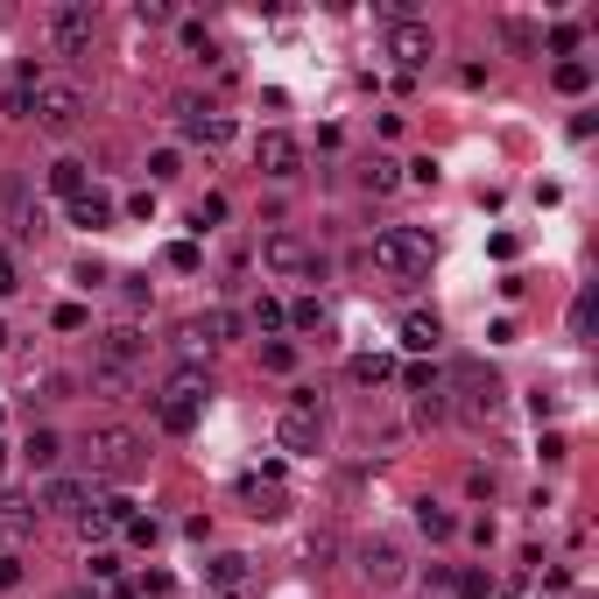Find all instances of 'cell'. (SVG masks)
Segmentation results:
<instances>
[{
	"label": "cell",
	"instance_id": "obj_34",
	"mask_svg": "<svg viewBox=\"0 0 599 599\" xmlns=\"http://www.w3.org/2000/svg\"><path fill=\"white\" fill-rule=\"evenodd\" d=\"M134 22H142V28H162V22H176V8H170V0H134Z\"/></svg>",
	"mask_w": 599,
	"mask_h": 599
},
{
	"label": "cell",
	"instance_id": "obj_4",
	"mask_svg": "<svg viewBox=\"0 0 599 599\" xmlns=\"http://www.w3.org/2000/svg\"><path fill=\"white\" fill-rule=\"evenodd\" d=\"M276 444H282V452H296V459L325 452V402L310 395V388H296L290 409L276 416Z\"/></svg>",
	"mask_w": 599,
	"mask_h": 599
},
{
	"label": "cell",
	"instance_id": "obj_45",
	"mask_svg": "<svg viewBox=\"0 0 599 599\" xmlns=\"http://www.w3.org/2000/svg\"><path fill=\"white\" fill-rule=\"evenodd\" d=\"M57 599H99L93 586H71V592H57Z\"/></svg>",
	"mask_w": 599,
	"mask_h": 599
},
{
	"label": "cell",
	"instance_id": "obj_14",
	"mask_svg": "<svg viewBox=\"0 0 599 599\" xmlns=\"http://www.w3.org/2000/svg\"><path fill=\"white\" fill-rule=\"evenodd\" d=\"M148 353V339L134 332V325H113V332H99V367H113V374H134V359Z\"/></svg>",
	"mask_w": 599,
	"mask_h": 599
},
{
	"label": "cell",
	"instance_id": "obj_44",
	"mask_svg": "<svg viewBox=\"0 0 599 599\" xmlns=\"http://www.w3.org/2000/svg\"><path fill=\"white\" fill-rule=\"evenodd\" d=\"M0 586H22V558L14 550H0Z\"/></svg>",
	"mask_w": 599,
	"mask_h": 599
},
{
	"label": "cell",
	"instance_id": "obj_15",
	"mask_svg": "<svg viewBox=\"0 0 599 599\" xmlns=\"http://www.w3.org/2000/svg\"><path fill=\"white\" fill-rule=\"evenodd\" d=\"M85 501H93V487H85V479H42V493H36V508H50V515H71L78 522L85 515Z\"/></svg>",
	"mask_w": 599,
	"mask_h": 599
},
{
	"label": "cell",
	"instance_id": "obj_37",
	"mask_svg": "<svg viewBox=\"0 0 599 599\" xmlns=\"http://www.w3.org/2000/svg\"><path fill=\"white\" fill-rule=\"evenodd\" d=\"M176 36H184V50H191V57H212V28H205V22H184Z\"/></svg>",
	"mask_w": 599,
	"mask_h": 599
},
{
	"label": "cell",
	"instance_id": "obj_33",
	"mask_svg": "<svg viewBox=\"0 0 599 599\" xmlns=\"http://www.w3.org/2000/svg\"><path fill=\"white\" fill-rule=\"evenodd\" d=\"M261 367H268V374H290V367H296V346H290V339H268V346H261Z\"/></svg>",
	"mask_w": 599,
	"mask_h": 599
},
{
	"label": "cell",
	"instance_id": "obj_5",
	"mask_svg": "<svg viewBox=\"0 0 599 599\" xmlns=\"http://www.w3.org/2000/svg\"><path fill=\"white\" fill-rule=\"evenodd\" d=\"M36 134H78V120H85V85L78 78H42V93H36Z\"/></svg>",
	"mask_w": 599,
	"mask_h": 599
},
{
	"label": "cell",
	"instance_id": "obj_19",
	"mask_svg": "<svg viewBox=\"0 0 599 599\" xmlns=\"http://www.w3.org/2000/svg\"><path fill=\"white\" fill-rule=\"evenodd\" d=\"M22 459H28V473H57L64 438H57V430H28V438H22Z\"/></svg>",
	"mask_w": 599,
	"mask_h": 599
},
{
	"label": "cell",
	"instance_id": "obj_25",
	"mask_svg": "<svg viewBox=\"0 0 599 599\" xmlns=\"http://www.w3.org/2000/svg\"><path fill=\"white\" fill-rule=\"evenodd\" d=\"M50 191H57V198H78V191H93V184H85V162L78 156H64V162H50Z\"/></svg>",
	"mask_w": 599,
	"mask_h": 599
},
{
	"label": "cell",
	"instance_id": "obj_11",
	"mask_svg": "<svg viewBox=\"0 0 599 599\" xmlns=\"http://www.w3.org/2000/svg\"><path fill=\"white\" fill-rule=\"evenodd\" d=\"M42 78H50V71H42L36 57H22V64L8 71V85H0V113H8V120H28V113H36V93H42Z\"/></svg>",
	"mask_w": 599,
	"mask_h": 599
},
{
	"label": "cell",
	"instance_id": "obj_8",
	"mask_svg": "<svg viewBox=\"0 0 599 599\" xmlns=\"http://www.w3.org/2000/svg\"><path fill=\"white\" fill-rule=\"evenodd\" d=\"M254 170L276 176V184H290V176L304 170V142H296V134H282V127L254 134Z\"/></svg>",
	"mask_w": 599,
	"mask_h": 599
},
{
	"label": "cell",
	"instance_id": "obj_36",
	"mask_svg": "<svg viewBox=\"0 0 599 599\" xmlns=\"http://www.w3.org/2000/svg\"><path fill=\"white\" fill-rule=\"evenodd\" d=\"M452 586H459V599H493V578L487 572H459Z\"/></svg>",
	"mask_w": 599,
	"mask_h": 599
},
{
	"label": "cell",
	"instance_id": "obj_41",
	"mask_svg": "<svg viewBox=\"0 0 599 599\" xmlns=\"http://www.w3.org/2000/svg\"><path fill=\"white\" fill-rule=\"evenodd\" d=\"M22 290V268H14V254H0V296Z\"/></svg>",
	"mask_w": 599,
	"mask_h": 599
},
{
	"label": "cell",
	"instance_id": "obj_16",
	"mask_svg": "<svg viewBox=\"0 0 599 599\" xmlns=\"http://www.w3.org/2000/svg\"><path fill=\"white\" fill-rule=\"evenodd\" d=\"M162 395H170V402H184V409H205V402H212V374H198V367H176Z\"/></svg>",
	"mask_w": 599,
	"mask_h": 599
},
{
	"label": "cell",
	"instance_id": "obj_23",
	"mask_svg": "<svg viewBox=\"0 0 599 599\" xmlns=\"http://www.w3.org/2000/svg\"><path fill=\"white\" fill-rule=\"evenodd\" d=\"M438 339H444L438 318H424V310H409V318H402V346H409V353H430Z\"/></svg>",
	"mask_w": 599,
	"mask_h": 599
},
{
	"label": "cell",
	"instance_id": "obj_35",
	"mask_svg": "<svg viewBox=\"0 0 599 599\" xmlns=\"http://www.w3.org/2000/svg\"><path fill=\"white\" fill-rule=\"evenodd\" d=\"M572 339H578V346L592 339V290H578V304H572Z\"/></svg>",
	"mask_w": 599,
	"mask_h": 599
},
{
	"label": "cell",
	"instance_id": "obj_22",
	"mask_svg": "<svg viewBox=\"0 0 599 599\" xmlns=\"http://www.w3.org/2000/svg\"><path fill=\"white\" fill-rule=\"evenodd\" d=\"M359 184L374 191V198H388V191H402V162H388V156H374V162H359Z\"/></svg>",
	"mask_w": 599,
	"mask_h": 599
},
{
	"label": "cell",
	"instance_id": "obj_26",
	"mask_svg": "<svg viewBox=\"0 0 599 599\" xmlns=\"http://www.w3.org/2000/svg\"><path fill=\"white\" fill-rule=\"evenodd\" d=\"M205 578H212V586H219V592H233V586H240V578H247V558H240V550H219V558H212V564H205Z\"/></svg>",
	"mask_w": 599,
	"mask_h": 599
},
{
	"label": "cell",
	"instance_id": "obj_38",
	"mask_svg": "<svg viewBox=\"0 0 599 599\" xmlns=\"http://www.w3.org/2000/svg\"><path fill=\"white\" fill-rule=\"evenodd\" d=\"M578 50V22H558L550 28V57H572Z\"/></svg>",
	"mask_w": 599,
	"mask_h": 599
},
{
	"label": "cell",
	"instance_id": "obj_17",
	"mask_svg": "<svg viewBox=\"0 0 599 599\" xmlns=\"http://www.w3.org/2000/svg\"><path fill=\"white\" fill-rule=\"evenodd\" d=\"M71 227H85V233L113 227V198L107 191H78V198H71Z\"/></svg>",
	"mask_w": 599,
	"mask_h": 599
},
{
	"label": "cell",
	"instance_id": "obj_43",
	"mask_svg": "<svg viewBox=\"0 0 599 599\" xmlns=\"http://www.w3.org/2000/svg\"><path fill=\"white\" fill-rule=\"evenodd\" d=\"M219 219H227V198H219V191H212V198L198 205V227H219Z\"/></svg>",
	"mask_w": 599,
	"mask_h": 599
},
{
	"label": "cell",
	"instance_id": "obj_10",
	"mask_svg": "<svg viewBox=\"0 0 599 599\" xmlns=\"http://www.w3.org/2000/svg\"><path fill=\"white\" fill-rule=\"evenodd\" d=\"M261 268H276V276H310V268H318V254H310V240H304V233L276 227V233L261 240Z\"/></svg>",
	"mask_w": 599,
	"mask_h": 599
},
{
	"label": "cell",
	"instance_id": "obj_18",
	"mask_svg": "<svg viewBox=\"0 0 599 599\" xmlns=\"http://www.w3.org/2000/svg\"><path fill=\"white\" fill-rule=\"evenodd\" d=\"M247 332V318H240V310H205V325H191V339H212V346H233V339Z\"/></svg>",
	"mask_w": 599,
	"mask_h": 599
},
{
	"label": "cell",
	"instance_id": "obj_13",
	"mask_svg": "<svg viewBox=\"0 0 599 599\" xmlns=\"http://www.w3.org/2000/svg\"><path fill=\"white\" fill-rule=\"evenodd\" d=\"M353 558H359V578H367V586H395L402 578V543L395 536H367Z\"/></svg>",
	"mask_w": 599,
	"mask_h": 599
},
{
	"label": "cell",
	"instance_id": "obj_24",
	"mask_svg": "<svg viewBox=\"0 0 599 599\" xmlns=\"http://www.w3.org/2000/svg\"><path fill=\"white\" fill-rule=\"evenodd\" d=\"M416 529H424L430 543H444V536H459V515H452V508H438V501H416Z\"/></svg>",
	"mask_w": 599,
	"mask_h": 599
},
{
	"label": "cell",
	"instance_id": "obj_3",
	"mask_svg": "<svg viewBox=\"0 0 599 599\" xmlns=\"http://www.w3.org/2000/svg\"><path fill=\"white\" fill-rule=\"evenodd\" d=\"M430 233L424 227H388V233H374V268L381 276H395V282H424L430 276Z\"/></svg>",
	"mask_w": 599,
	"mask_h": 599
},
{
	"label": "cell",
	"instance_id": "obj_40",
	"mask_svg": "<svg viewBox=\"0 0 599 599\" xmlns=\"http://www.w3.org/2000/svg\"><path fill=\"white\" fill-rule=\"evenodd\" d=\"M50 325H57V332H85V304H57Z\"/></svg>",
	"mask_w": 599,
	"mask_h": 599
},
{
	"label": "cell",
	"instance_id": "obj_32",
	"mask_svg": "<svg viewBox=\"0 0 599 599\" xmlns=\"http://www.w3.org/2000/svg\"><path fill=\"white\" fill-rule=\"evenodd\" d=\"M290 325H296V332H325V304H318V296L290 304Z\"/></svg>",
	"mask_w": 599,
	"mask_h": 599
},
{
	"label": "cell",
	"instance_id": "obj_28",
	"mask_svg": "<svg viewBox=\"0 0 599 599\" xmlns=\"http://www.w3.org/2000/svg\"><path fill=\"white\" fill-rule=\"evenodd\" d=\"M176 176H184V156H176V148H156V156H148V184H176Z\"/></svg>",
	"mask_w": 599,
	"mask_h": 599
},
{
	"label": "cell",
	"instance_id": "obj_29",
	"mask_svg": "<svg viewBox=\"0 0 599 599\" xmlns=\"http://www.w3.org/2000/svg\"><path fill=\"white\" fill-rule=\"evenodd\" d=\"M156 416H162V430H176V438L198 424V409H184V402H170V395H156Z\"/></svg>",
	"mask_w": 599,
	"mask_h": 599
},
{
	"label": "cell",
	"instance_id": "obj_48",
	"mask_svg": "<svg viewBox=\"0 0 599 599\" xmlns=\"http://www.w3.org/2000/svg\"><path fill=\"white\" fill-rule=\"evenodd\" d=\"M0 473H8V444H0Z\"/></svg>",
	"mask_w": 599,
	"mask_h": 599
},
{
	"label": "cell",
	"instance_id": "obj_12",
	"mask_svg": "<svg viewBox=\"0 0 599 599\" xmlns=\"http://www.w3.org/2000/svg\"><path fill=\"white\" fill-rule=\"evenodd\" d=\"M402 388L416 395V416H424V424H444V416H452V402H444V374H438V367H424V359H416V367L402 374Z\"/></svg>",
	"mask_w": 599,
	"mask_h": 599
},
{
	"label": "cell",
	"instance_id": "obj_7",
	"mask_svg": "<svg viewBox=\"0 0 599 599\" xmlns=\"http://www.w3.org/2000/svg\"><path fill=\"white\" fill-rule=\"evenodd\" d=\"M176 127H184V142H198V148H227L233 142V113H219L212 99H198V93L176 99Z\"/></svg>",
	"mask_w": 599,
	"mask_h": 599
},
{
	"label": "cell",
	"instance_id": "obj_31",
	"mask_svg": "<svg viewBox=\"0 0 599 599\" xmlns=\"http://www.w3.org/2000/svg\"><path fill=\"white\" fill-rule=\"evenodd\" d=\"M501 36H508V50H522V57H529V50H543V36H536L529 22H515V14L501 22Z\"/></svg>",
	"mask_w": 599,
	"mask_h": 599
},
{
	"label": "cell",
	"instance_id": "obj_47",
	"mask_svg": "<svg viewBox=\"0 0 599 599\" xmlns=\"http://www.w3.org/2000/svg\"><path fill=\"white\" fill-rule=\"evenodd\" d=\"M0 353H8V325H0Z\"/></svg>",
	"mask_w": 599,
	"mask_h": 599
},
{
	"label": "cell",
	"instance_id": "obj_39",
	"mask_svg": "<svg viewBox=\"0 0 599 599\" xmlns=\"http://www.w3.org/2000/svg\"><path fill=\"white\" fill-rule=\"evenodd\" d=\"M170 268H176V276H198V247H191V240H176V247H170Z\"/></svg>",
	"mask_w": 599,
	"mask_h": 599
},
{
	"label": "cell",
	"instance_id": "obj_9",
	"mask_svg": "<svg viewBox=\"0 0 599 599\" xmlns=\"http://www.w3.org/2000/svg\"><path fill=\"white\" fill-rule=\"evenodd\" d=\"M388 57H395L402 71H424L430 57H438V36H430V22H388Z\"/></svg>",
	"mask_w": 599,
	"mask_h": 599
},
{
	"label": "cell",
	"instance_id": "obj_42",
	"mask_svg": "<svg viewBox=\"0 0 599 599\" xmlns=\"http://www.w3.org/2000/svg\"><path fill=\"white\" fill-rule=\"evenodd\" d=\"M127 536H134V543H156L162 529H156V515H134V522H127Z\"/></svg>",
	"mask_w": 599,
	"mask_h": 599
},
{
	"label": "cell",
	"instance_id": "obj_2",
	"mask_svg": "<svg viewBox=\"0 0 599 599\" xmlns=\"http://www.w3.org/2000/svg\"><path fill=\"white\" fill-rule=\"evenodd\" d=\"M148 466V438L134 424H99L93 430V473L113 479V487H127V479H142Z\"/></svg>",
	"mask_w": 599,
	"mask_h": 599
},
{
	"label": "cell",
	"instance_id": "obj_27",
	"mask_svg": "<svg viewBox=\"0 0 599 599\" xmlns=\"http://www.w3.org/2000/svg\"><path fill=\"white\" fill-rule=\"evenodd\" d=\"M247 325H254V332H261V339H276L282 325H290V310H282L276 296H261V304H254V318H247Z\"/></svg>",
	"mask_w": 599,
	"mask_h": 599
},
{
	"label": "cell",
	"instance_id": "obj_20",
	"mask_svg": "<svg viewBox=\"0 0 599 599\" xmlns=\"http://www.w3.org/2000/svg\"><path fill=\"white\" fill-rule=\"evenodd\" d=\"M550 85H558L564 99L592 93V64H586V57H558V64H550Z\"/></svg>",
	"mask_w": 599,
	"mask_h": 599
},
{
	"label": "cell",
	"instance_id": "obj_46",
	"mask_svg": "<svg viewBox=\"0 0 599 599\" xmlns=\"http://www.w3.org/2000/svg\"><path fill=\"white\" fill-rule=\"evenodd\" d=\"M493 599H536V592H522V586H515V592H493Z\"/></svg>",
	"mask_w": 599,
	"mask_h": 599
},
{
	"label": "cell",
	"instance_id": "obj_30",
	"mask_svg": "<svg viewBox=\"0 0 599 599\" xmlns=\"http://www.w3.org/2000/svg\"><path fill=\"white\" fill-rule=\"evenodd\" d=\"M247 501H254V515H268V522H276V515H290V501H282L276 487L261 493V479H247Z\"/></svg>",
	"mask_w": 599,
	"mask_h": 599
},
{
	"label": "cell",
	"instance_id": "obj_1",
	"mask_svg": "<svg viewBox=\"0 0 599 599\" xmlns=\"http://www.w3.org/2000/svg\"><path fill=\"white\" fill-rule=\"evenodd\" d=\"M501 374L487 367V359H452L444 367V402H452V416H473V424H487L493 409H501Z\"/></svg>",
	"mask_w": 599,
	"mask_h": 599
},
{
	"label": "cell",
	"instance_id": "obj_21",
	"mask_svg": "<svg viewBox=\"0 0 599 599\" xmlns=\"http://www.w3.org/2000/svg\"><path fill=\"white\" fill-rule=\"evenodd\" d=\"M346 374H353L359 388H381V381H395V359H388V353H353Z\"/></svg>",
	"mask_w": 599,
	"mask_h": 599
},
{
	"label": "cell",
	"instance_id": "obj_6",
	"mask_svg": "<svg viewBox=\"0 0 599 599\" xmlns=\"http://www.w3.org/2000/svg\"><path fill=\"white\" fill-rule=\"evenodd\" d=\"M42 36H50L57 57H85V50H93V36H99V8H93V0H64V8L42 14Z\"/></svg>",
	"mask_w": 599,
	"mask_h": 599
}]
</instances>
